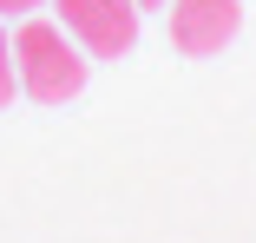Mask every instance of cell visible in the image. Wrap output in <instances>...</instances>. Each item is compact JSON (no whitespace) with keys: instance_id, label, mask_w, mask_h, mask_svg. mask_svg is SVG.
Here are the masks:
<instances>
[{"instance_id":"obj_1","label":"cell","mask_w":256,"mask_h":243,"mask_svg":"<svg viewBox=\"0 0 256 243\" xmlns=\"http://www.w3.org/2000/svg\"><path fill=\"white\" fill-rule=\"evenodd\" d=\"M86 53L79 40L60 26V20H20L14 33V72H20V92L40 106H66L86 92Z\"/></svg>"},{"instance_id":"obj_2","label":"cell","mask_w":256,"mask_h":243,"mask_svg":"<svg viewBox=\"0 0 256 243\" xmlns=\"http://www.w3.org/2000/svg\"><path fill=\"white\" fill-rule=\"evenodd\" d=\"M60 26L79 40L86 60H125L138 46V0H53Z\"/></svg>"},{"instance_id":"obj_5","label":"cell","mask_w":256,"mask_h":243,"mask_svg":"<svg viewBox=\"0 0 256 243\" xmlns=\"http://www.w3.org/2000/svg\"><path fill=\"white\" fill-rule=\"evenodd\" d=\"M33 7H46V0H0V14H7V20H14V14H20V20H26V14H33Z\"/></svg>"},{"instance_id":"obj_3","label":"cell","mask_w":256,"mask_h":243,"mask_svg":"<svg viewBox=\"0 0 256 243\" xmlns=\"http://www.w3.org/2000/svg\"><path fill=\"white\" fill-rule=\"evenodd\" d=\"M171 7V46L184 60H210V53H224V46L236 40V26H243V7L236 0H164Z\"/></svg>"},{"instance_id":"obj_4","label":"cell","mask_w":256,"mask_h":243,"mask_svg":"<svg viewBox=\"0 0 256 243\" xmlns=\"http://www.w3.org/2000/svg\"><path fill=\"white\" fill-rule=\"evenodd\" d=\"M14 92H20V72H14V40L0 33V112L14 106Z\"/></svg>"},{"instance_id":"obj_6","label":"cell","mask_w":256,"mask_h":243,"mask_svg":"<svg viewBox=\"0 0 256 243\" xmlns=\"http://www.w3.org/2000/svg\"><path fill=\"white\" fill-rule=\"evenodd\" d=\"M138 7H164V0H138Z\"/></svg>"}]
</instances>
